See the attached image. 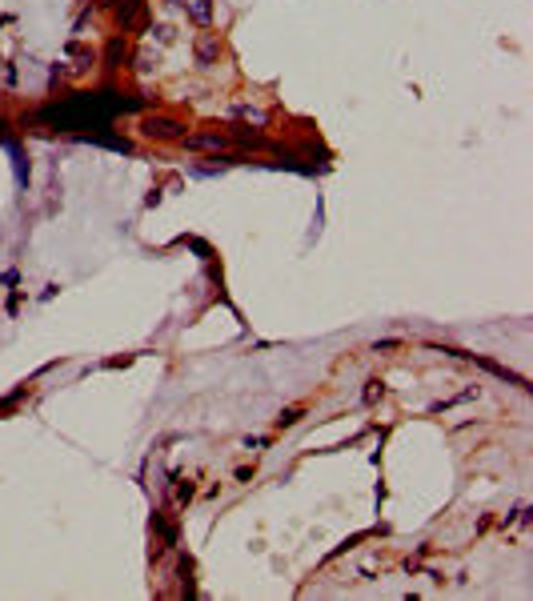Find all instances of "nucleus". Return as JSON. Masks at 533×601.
<instances>
[{
    "mask_svg": "<svg viewBox=\"0 0 533 601\" xmlns=\"http://www.w3.org/2000/svg\"><path fill=\"white\" fill-rule=\"evenodd\" d=\"M301 417H305V405H289V409H281V417H277V429H289V425H297Z\"/></svg>",
    "mask_w": 533,
    "mask_h": 601,
    "instance_id": "0eeeda50",
    "label": "nucleus"
},
{
    "mask_svg": "<svg viewBox=\"0 0 533 601\" xmlns=\"http://www.w3.org/2000/svg\"><path fill=\"white\" fill-rule=\"evenodd\" d=\"M381 397V381H369V389H365V401H377Z\"/></svg>",
    "mask_w": 533,
    "mask_h": 601,
    "instance_id": "1a4fd4ad",
    "label": "nucleus"
},
{
    "mask_svg": "<svg viewBox=\"0 0 533 601\" xmlns=\"http://www.w3.org/2000/svg\"><path fill=\"white\" fill-rule=\"evenodd\" d=\"M140 136L149 141H185V121L176 117H164V112H152V117H140Z\"/></svg>",
    "mask_w": 533,
    "mask_h": 601,
    "instance_id": "f257e3e1",
    "label": "nucleus"
},
{
    "mask_svg": "<svg viewBox=\"0 0 533 601\" xmlns=\"http://www.w3.org/2000/svg\"><path fill=\"white\" fill-rule=\"evenodd\" d=\"M181 145L193 148V153H221V148L229 145V136L224 133H185Z\"/></svg>",
    "mask_w": 533,
    "mask_h": 601,
    "instance_id": "7ed1b4c3",
    "label": "nucleus"
},
{
    "mask_svg": "<svg viewBox=\"0 0 533 601\" xmlns=\"http://www.w3.org/2000/svg\"><path fill=\"white\" fill-rule=\"evenodd\" d=\"M157 64H161V56H157L152 49H137V52H133V69H137L140 76H152V73H157Z\"/></svg>",
    "mask_w": 533,
    "mask_h": 601,
    "instance_id": "423d86ee",
    "label": "nucleus"
},
{
    "mask_svg": "<svg viewBox=\"0 0 533 601\" xmlns=\"http://www.w3.org/2000/svg\"><path fill=\"white\" fill-rule=\"evenodd\" d=\"M176 4L185 8V16L197 28H209L212 25V13H217V8H212V0H176Z\"/></svg>",
    "mask_w": 533,
    "mask_h": 601,
    "instance_id": "39448f33",
    "label": "nucleus"
},
{
    "mask_svg": "<svg viewBox=\"0 0 533 601\" xmlns=\"http://www.w3.org/2000/svg\"><path fill=\"white\" fill-rule=\"evenodd\" d=\"M236 141H241V145H248V148H269V141H265V136H257V133H248V129H236Z\"/></svg>",
    "mask_w": 533,
    "mask_h": 601,
    "instance_id": "6e6552de",
    "label": "nucleus"
},
{
    "mask_svg": "<svg viewBox=\"0 0 533 601\" xmlns=\"http://www.w3.org/2000/svg\"><path fill=\"white\" fill-rule=\"evenodd\" d=\"M193 56H197L200 69H212V64L221 61V37H217V32H197V40H193Z\"/></svg>",
    "mask_w": 533,
    "mask_h": 601,
    "instance_id": "f03ea898",
    "label": "nucleus"
},
{
    "mask_svg": "<svg viewBox=\"0 0 533 601\" xmlns=\"http://www.w3.org/2000/svg\"><path fill=\"white\" fill-rule=\"evenodd\" d=\"M97 4H112V8H116V0H97Z\"/></svg>",
    "mask_w": 533,
    "mask_h": 601,
    "instance_id": "9d476101",
    "label": "nucleus"
},
{
    "mask_svg": "<svg viewBox=\"0 0 533 601\" xmlns=\"http://www.w3.org/2000/svg\"><path fill=\"white\" fill-rule=\"evenodd\" d=\"M140 16H145V0H116V25H121V32L137 28Z\"/></svg>",
    "mask_w": 533,
    "mask_h": 601,
    "instance_id": "20e7f679",
    "label": "nucleus"
}]
</instances>
